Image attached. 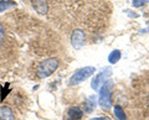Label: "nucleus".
Instances as JSON below:
<instances>
[{"instance_id":"f257e3e1","label":"nucleus","mask_w":149,"mask_h":120,"mask_svg":"<svg viewBox=\"0 0 149 120\" xmlns=\"http://www.w3.org/2000/svg\"><path fill=\"white\" fill-rule=\"evenodd\" d=\"M57 67H58V59L51 57V58L45 59V61H42L39 64L36 73L39 76V78H47L57 70Z\"/></svg>"},{"instance_id":"f03ea898","label":"nucleus","mask_w":149,"mask_h":120,"mask_svg":"<svg viewBox=\"0 0 149 120\" xmlns=\"http://www.w3.org/2000/svg\"><path fill=\"white\" fill-rule=\"evenodd\" d=\"M112 87H113V82L106 81L104 84L102 86L101 92H100V105H101V108L104 110H109L112 107V99H111Z\"/></svg>"},{"instance_id":"7ed1b4c3","label":"nucleus","mask_w":149,"mask_h":120,"mask_svg":"<svg viewBox=\"0 0 149 120\" xmlns=\"http://www.w3.org/2000/svg\"><path fill=\"white\" fill-rule=\"evenodd\" d=\"M95 67H85V68H81V70H78L77 72H74V74L71 77V79H70V84H78V83L83 82L85 79H87L88 77H91L93 73H95Z\"/></svg>"},{"instance_id":"20e7f679","label":"nucleus","mask_w":149,"mask_h":120,"mask_svg":"<svg viewBox=\"0 0 149 120\" xmlns=\"http://www.w3.org/2000/svg\"><path fill=\"white\" fill-rule=\"evenodd\" d=\"M112 74V71H111V68H106V70H103L101 73H98L95 78H93V81L91 83V87L95 90H97L100 88L101 86H103L104 84V82L107 79V77H109Z\"/></svg>"},{"instance_id":"39448f33","label":"nucleus","mask_w":149,"mask_h":120,"mask_svg":"<svg viewBox=\"0 0 149 120\" xmlns=\"http://www.w3.org/2000/svg\"><path fill=\"white\" fill-rule=\"evenodd\" d=\"M85 39H86V36H85V32H83L82 30H74L72 31V34H71V43L74 48H81L83 43H85Z\"/></svg>"},{"instance_id":"423d86ee","label":"nucleus","mask_w":149,"mask_h":120,"mask_svg":"<svg viewBox=\"0 0 149 120\" xmlns=\"http://www.w3.org/2000/svg\"><path fill=\"white\" fill-rule=\"evenodd\" d=\"M31 5L35 10L41 14V15H45L49 11V5H47V0H30Z\"/></svg>"},{"instance_id":"0eeeda50","label":"nucleus","mask_w":149,"mask_h":120,"mask_svg":"<svg viewBox=\"0 0 149 120\" xmlns=\"http://www.w3.org/2000/svg\"><path fill=\"white\" fill-rule=\"evenodd\" d=\"M0 120H15V115L10 107L8 105L0 107Z\"/></svg>"},{"instance_id":"6e6552de","label":"nucleus","mask_w":149,"mask_h":120,"mask_svg":"<svg viewBox=\"0 0 149 120\" xmlns=\"http://www.w3.org/2000/svg\"><path fill=\"white\" fill-rule=\"evenodd\" d=\"M67 117L70 120H80L83 117V112L78 107H72L67 110Z\"/></svg>"},{"instance_id":"1a4fd4ad","label":"nucleus","mask_w":149,"mask_h":120,"mask_svg":"<svg viewBox=\"0 0 149 120\" xmlns=\"http://www.w3.org/2000/svg\"><path fill=\"white\" fill-rule=\"evenodd\" d=\"M120 51L119 50H114V51H112V52L109 53V56H108V61H109V63H112V64H114V63H117L119 59H120Z\"/></svg>"},{"instance_id":"9d476101","label":"nucleus","mask_w":149,"mask_h":120,"mask_svg":"<svg viewBox=\"0 0 149 120\" xmlns=\"http://www.w3.org/2000/svg\"><path fill=\"white\" fill-rule=\"evenodd\" d=\"M96 98L95 97H90L88 98V100H86L85 101V110L87 113H91L93 109H95V107H96Z\"/></svg>"},{"instance_id":"9b49d317","label":"nucleus","mask_w":149,"mask_h":120,"mask_svg":"<svg viewBox=\"0 0 149 120\" xmlns=\"http://www.w3.org/2000/svg\"><path fill=\"white\" fill-rule=\"evenodd\" d=\"M113 112H114V117L118 120H127V117H125V114H124V110L120 108L119 105H116Z\"/></svg>"},{"instance_id":"f8f14e48","label":"nucleus","mask_w":149,"mask_h":120,"mask_svg":"<svg viewBox=\"0 0 149 120\" xmlns=\"http://www.w3.org/2000/svg\"><path fill=\"white\" fill-rule=\"evenodd\" d=\"M16 5V3L15 1H11V0H8V1H4L0 4V12L4 11V10H6V9L9 8H13V6H15Z\"/></svg>"},{"instance_id":"ddd939ff","label":"nucleus","mask_w":149,"mask_h":120,"mask_svg":"<svg viewBox=\"0 0 149 120\" xmlns=\"http://www.w3.org/2000/svg\"><path fill=\"white\" fill-rule=\"evenodd\" d=\"M148 0H133V6L134 8H141L144 4H147Z\"/></svg>"},{"instance_id":"4468645a","label":"nucleus","mask_w":149,"mask_h":120,"mask_svg":"<svg viewBox=\"0 0 149 120\" xmlns=\"http://www.w3.org/2000/svg\"><path fill=\"white\" fill-rule=\"evenodd\" d=\"M5 40V30H4L3 25L0 24V45L3 43V41Z\"/></svg>"},{"instance_id":"2eb2a0df","label":"nucleus","mask_w":149,"mask_h":120,"mask_svg":"<svg viewBox=\"0 0 149 120\" xmlns=\"http://www.w3.org/2000/svg\"><path fill=\"white\" fill-rule=\"evenodd\" d=\"M91 120H111L109 118H104V117H100V118H93Z\"/></svg>"},{"instance_id":"dca6fc26","label":"nucleus","mask_w":149,"mask_h":120,"mask_svg":"<svg viewBox=\"0 0 149 120\" xmlns=\"http://www.w3.org/2000/svg\"><path fill=\"white\" fill-rule=\"evenodd\" d=\"M4 1H5V0H0V4H1V3H4Z\"/></svg>"},{"instance_id":"f3484780","label":"nucleus","mask_w":149,"mask_h":120,"mask_svg":"<svg viewBox=\"0 0 149 120\" xmlns=\"http://www.w3.org/2000/svg\"><path fill=\"white\" fill-rule=\"evenodd\" d=\"M148 30H149V21H148Z\"/></svg>"}]
</instances>
